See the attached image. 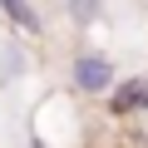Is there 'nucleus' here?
<instances>
[{"mask_svg":"<svg viewBox=\"0 0 148 148\" xmlns=\"http://www.w3.org/2000/svg\"><path fill=\"white\" fill-rule=\"evenodd\" d=\"M119 84V59L99 45H74L64 59V89L79 104H104L109 89Z\"/></svg>","mask_w":148,"mask_h":148,"instance_id":"f257e3e1","label":"nucleus"},{"mask_svg":"<svg viewBox=\"0 0 148 148\" xmlns=\"http://www.w3.org/2000/svg\"><path fill=\"white\" fill-rule=\"evenodd\" d=\"M104 114H109L114 123H138V119H148V74H123V79L109 89V99H104Z\"/></svg>","mask_w":148,"mask_h":148,"instance_id":"f03ea898","label":"nucleus"},{"mask_svg":"<svg viewBox=\"0 0 148 148\" xmlns=\"http://www.w3.org/2000/svg\"><path fill=\"white\" fill-rule=\"evenodd\" d=\"M30 69H35V54L20 35H5L0 40V89H20L30 79Z\"/></svg>","mask_w":148,"mask_h":148,"instance_id":"7ed1b4c3","label":"nucleus"},{"mask_svg":"<svg viewBox=\"0 0 148 148\" xmlns=\"http://www.w3.org/2000/svg\"><path fill=\"white\" fill-rule=\"evenodd\" d=\"M0 20L10 25V35L30 40V35H45V10L35 0H0Z\"/></svg>","mask_w":148,"mask_h":148,"instance_id":"20e7f679","label":"nucleus"},{"mask_svg":"<svg viewBox=\"0 0 148 148\" xmlns=\"http://www.w3.org/2000/svg\"><path fill=\"white\" fill-rule=\"evenodd\" d=\"M64 15H69L74 30H89V25H99V15H104V0H64Z\"/></svg>","mask_w":148,"mask_h":148,"instance_id":"39448f33","label":"nucleus"},{"mask_svg":"<svg viewBox=\"0 0 148 148\" xmlns=\"http://www.w3.org/2000/svg\"><path fill=\"white\" fill-rule=\"evenodd\" d=\"M123 148H148V138H133V143H123Z\"/></svg>","mask_w":148,"mask_h":148,"instance_id":"423d86ee","label":"nucleus"}]
</instances>
